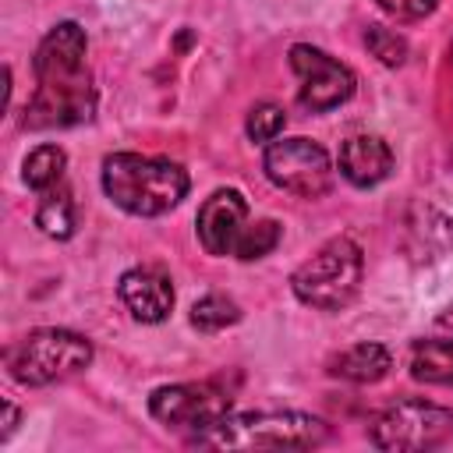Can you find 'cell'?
<instances>
[{
	"label": "cell",
	"instance_id": "cell-12",
	"mask_svg": "<svg viewBox=\"0 0 453 453\" xmlns=\"http://www.w3.org/2000/svg\"><path fill=\"white\" fill-rule=\"evenodd\" d=\"M340 173L354 188H375L393 173V149L379 134H354L340 145Z\"/></svg>",
	"mask_w": 453,
	"mask_h": 453
},
{
	"label": "cell",
	"instance_id": "cell-11",
	"mask_svg": "<svg viewBox=\"0 0 453 453\" xmlns=\"http://www.w3.org/2000/svg\"><path fill=\"white\" fill-rule=\"evenodd\" d=\"M117 290L138 322H163L173 308V287L159 269H127Z\"/></svg>",
	"mask_w": 453,
	"mask_h": 453
},
{
	"label": "cell",
	"instance_id": "cell-22",
	"mask_svg": "<svg viewBox=\"0 0 453 453\" xmlns=\"http://www.w3.org/2000/svg\"><path fill=\"white\" fill-rule=\"evenodd\" d=\"M14 425H18V407L11 400H4V432H0V439H7L14 432Z\"/></svg>",
	"mask_w": 453,
	"mask_h": 453
},
{
	"label": "cell",
	"instance_id": "cell-7",
	"mask_svg": "<svg viewBox=\"0 0 453 453\" xmlns=\"http://www.w3.org/2000/svg\"><path fill=\"white\" fill-rule=\"evenodd\" d=\"M265 177L297 195V198H319L329 191L333 184V163H329V152L311 142V138H283V142H273L265 149Z\"/></svg>",
	"mask_w": 453,
	"mask_h": 453
},
{
	"label": "cell",
	"instance_id": "cell-14",
	"mask_svg": "<svg viewBox=\"0 0 453 453\" xmlns=\"http://www.w3.org/2000/svg\"><path fill=\"white\" fill-rule=\"evenodd\" d=\"M411 375L432 386H453V340H418L411 350Z\"/></svg>",
	"mask_w": 453,
	"mask_h": 453
},
{
	"label": "cell",
	"instance_id": "cell-13",
	"mask_svg": "<svg viewBox=\"0 0 453 453\" xmlns=\"http://www.w3.org/2000/svg\"><path fill=\"white\" fill-rule=\"evenodd\" d=\"M389 368H393V357L382 343H354L329 361V372L347 382H379L386 379Z\"/></svg>",
	"mask_w": 453,
	"mask_h": 453
},
{
	"label": "cell",
	"instance_id": "cell-15",
	"mask_svg": "<svg viewBox=\"0 0 453 453\" xmlns=\"http://www.w3.org/2000/svg\"><path fill=\"white\" fill-rule=\"evenodd\" d=\"M35 226H39L42 234L57 237V241H67V237L74 234V226H78V209H74V198H71V191H67L64 184L42 191V202H39V209H35Z\"/></svg>",
	"mask_w": 453,
	"mask_h": 453
},
{
	"label": "cell",
	"instance_id": "cell-4",
	"mask_svg": "<svg viewBox=\"0 0 453 453\" xmlns=\"http://www.w3.org/2000/svg\"><path fill=\"white\" fill-rule=\"evenodd\" d=\"M88 361H92V343L81 333L57 329V326L32 329L18 343H11L7 354H4V365H7L11 379L21 382V386L64 382V379L78 375L81 368H88Z\"/></svg>",
	"mask_w": 453,
	"mask_h": 453
},
{
	"label": "cell",
	"instance_id": "cell-10",
	"mask_svg": "<svg viewBox=\"0 0 453 453\" xmlns=\"http://www.w3.org/2000/svg\"><path fill=\"white\" fill-rule=\"evenodd\" d=\"M198 241L209 255H234L237 237L248 226V202L234 188L212 191L198 209Z\"/></svg>",
	"mask_w": 453,
	"mask_h": 453
},
{
	"label": "cell",
	"instance_id": "cell-2",
	"mask_svg": "<svg viewBox=\"0 0 453 453\" xmlns=\"http://www.w3.org/2000/svg\"><path fill=\"white\" fill-rule=\"evenodd\" d=\"M191 188V177L173 159H152L138 152H113L103 159V191L131 216H163Z\"/></svg>",
	"mask_w": 453,
	"mask_h": 453
},
{
	"label": "cell",
	"instance_id": "cell-8",
	"mask_svg": "<svg viewBox=\"0 0 453 453\" xmlns=\"http://www.w3.org/2000/svg\"><path fill=\"white\" fill-rule=\"evenodd\" d=\"M290 67L294 74L301 78V106L311 110V113H329L336 106H343L350 96H354V74L347 64H340L336 57L308 46V42H297L290 46Z\"/></svg>",
	"mask_w": 453,
	"mask_h": 453
},
{
	"label": "cell",
	"instance_id": "cell-17",
	"mask_svg": "<svg viewBox=\"0 0 453 453\" xmlns=\"http://www.w3.org/2000/svg\"><path fill=\"white\" fill-rule=\"evenodd\" d=\"M237 319H241V308L223 294H205L191 308V326L202 329V333H219L226 326H234Z\"/></svg>",
	"mask_w": 453,
	"mask_h": 453
},
{
	"label": "cell",
	"instance_id": "cell-19",
	"mask_svg": "<svg viewBox=\"0 0 453 453\" xmlns=\"http://www.w3.org/2000/svg\"><path fill=\"white\" fill-rule=\"evenodd\" d=\"M244 127H248V138L251 142H276L283 134V127H287V113L276 103H258L248 113V124Z\"/></svg>",
	"mask_w": 453,
	"mask_h": 453
},
{
	"label": "cell",
	"instance_id": "cell-18",
	"mask_svg": "<svg viewBox=\"0 0 453 453\" xmlns=\"http://www.w3.org/2000/svg\"><path fill=\"white\" fill-rule=\"evenodd\" d=\"M276 244H280V223L276 219H258V223H248L244 226V234L237 237L234 255L244 258V262H251V258L269 255Z\"/></svg>",
	"mask_w": 453,
	"mask_h": 453
},
{
	"label": "cell",
	"instance_id": "cell-16",
	"mask_svg": "<svg viewBox=\"0 0 453 453\" xmlns=\"http://www.w3.org/2000/svg\"><path fill=\"white\" fill-rule=\"evenodd\" d=\"M64 166H67V156H64L60 145H39V149L28 152V159L21 166V177L32 191L42 195V191H50L64 180Z\"/></svg>",
	"mask_w": 453,
	"mask_h": 453
},
{
	"label": "cell",
	"instance_id": "cell-1",
	"mask_svg": "<svg viewBox=\"0 0 453 453\" xmlns=\"http://www.w3.org/2000/svg\"><path fill=\"white\" fill-rule=\"evenodd\" d=\"M85 28L78 21H60L50 28L35 50V96L25 106L21 124L32 131L74 127L96 113V88L85 64Z\"/></svg>",
	"mask_w": 453,
	"mask_h": 453
},
{
	"label": "cell",
	"instance_id": "cell-21",
	"mask_svg": "<svg viewBox=\"0 0 453 453\" xmlns=\"http://www.w3.org/2000/svg\"><path fill=\"white\" fill-rule=\"evenodd\" d=\"M375 4L386 14L400 18V21H418V18H425V14H432L439 7V0H375Z\"/></svg>",
	"mask_w": 453,
	"mask_h": 453
},
{
	"label": "cell",
	"instance_id": "cell-20",
	"mask_svg": "<svg viewBox=\"0 0 453 453\" xmlns=\"http://www.w3.org/2000/svg\"><path fill=\"white\" fill-rule=\"evenodd\" d=\"M365 46H368L382 64H389V67H396V64L407 60V42H403V35H396V32L386 28V25H368V28H365Z\"/></svg>",
	"mask_w": 453,
	"mask_h": 453
},
{
	"label": "cell",
	"instance_id": "cell-6",
	"mask_svg": "<svg viewBox=\"0 0 453 453\" xmlns=\"http://www.w3.org/2000/svg\"><path fill=\"white\" fill-rule=\"evenodd\" d=\"M372 446L379 449H435L453 439V411L428 400H396L368 428Z\"/></svg>",
	"mask_w": 453,
	"mask_h": 453
},
{
	"label": "cell",
	"instance_id": "cell-5",
	"mask_svg": "<svg viewBox=\"0 0 453 453\" xmlns=\"http://www.w3.org/2000/svg\"><path fill=\"white\" fill-rule=\"evenodd\" d=\"M361 273H365L361 248L350 237H333L308 262L294 269L290 287L301 304L319 308V311H340L354 301L361 287Z\"/></svg>",
	"mask_w": 453,
	"mask_h": 453
},
{
	"label": "cell",
	"instance_id": "cell-9",
	"mask_svg": "<svg viewBox=\"0 0 453 453\" xmlns=\"http://www.w3.org/2000/svg\"><path fill=\"white\" fill-rule=\"evenodd\" d=\"M149 414L163 425L173 428H195L205 432L216 421L230 414V396L216 389L212 382H177V386H159L149 396Z\"/></svg>",
	"mask_w": 453,
	"mask_h": 453
},
{
	"label": "cell",
	"instance_id": "cell-23",
	"mask_svg": "<svg viewBox=\"0 0 453 453\" xmlns=\"http://www.w3.org/2000/svg\"><path fill=\"white\" fill-rule=\"evenodd\" d=\"M449 67H453V46H449Z\"/></svg>",
	"mask_w": 453,
	"mask_h": 453
},
{
	"label": "cell",
	"instance_id": "cell-3",
	"mask_svg": "<svg viewBox=\"0 0 453 453\" xmlns=\"http://www.w3.org/2000/svg\"><path fill=\"white\" fill-rule=\"evenodd\" d=\"M329 435L326 421L301 411H258V414H226L212 428L198 432V446L212 449H311Z\"/></svg>",
	"mask_w": 453,
	"mask_h": 453
}]
</instances>
